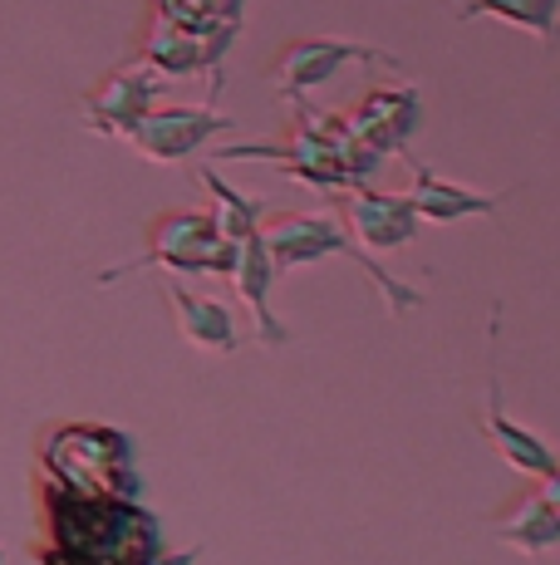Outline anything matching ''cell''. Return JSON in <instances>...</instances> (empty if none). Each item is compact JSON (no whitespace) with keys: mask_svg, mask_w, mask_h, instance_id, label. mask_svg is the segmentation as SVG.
<instances>
[{"mask_svg":"<svg viewBox=\"0 0 560 565\" xmlns=\"http://www.w3.org/2000/svg\"><path fill=\"white\" fill-rule=\"evenodd\" d=\"M231 280H236V296L251 306V320H256V334H261V344H271V350H280V344H290V330L276 320L271 310V286H276V260L271 252H266L261 232L241 236L236 242V266H231Z\"/></svg>","mask_w":560,"mask_h":565,"instance_id":"cell-10","label":"cell"},{"mask_svg":"<svg viewBox=\"0 0 560 565\" xmlns=\"http://www.w3.org/2000/svg\"><path fill=\"white\" fill-rule=\"evenodd\" d=\"M403 158H408V172H413V182H408L403 198H408V206H413L418 222L452 226V222H467V216H492V212H497L502 198L467 188V182L443 178V172H433L428 162H418L408 148H403Z\"/></svg>","mask_w":560,"mask_h":565,"instance_id":"cell-8","label":"cell"},{"mask_svg":"<svg viewBox=\"0 0 560 565\" xmlns=\"http://www.w3.org/2000/svg\"><path fill=\"white\" fill-rule=\"evenodd\" d=\"M482 428H487V438L497 443L502 458L511 462L516 472H531V477H541V482H556V452L546 448L531 428H521V423L506 418L502 379H497V354H492V374H487V413H482Z\"/></svg>","mask_w":560,"mask_h":565,"instance_id":"cell-13","label":"cell"},{"mask_svg":"<svg viewBox=\"0 0 560 565\" xmlns=\"http://www.w3.org/2000/svg\"><path fill=\"white\" fill-rule=\"evenodd\" d=\"M197 182L212 192V202H217V212H212V222H217V232H222V236H231V242H241V236L261 232V216H266V206H271V202H261V198H246V192H236V188L222 178L217 168H207V162H202V168H197Z\"/></svg>","mask_w":560,"mask_h":565,"instance_id":"cell-14","label":"cell"},{"mask_svg":"<svg viewBox=\"0 0 560 565\" xmlns=\"http://www.w3.org/2000/svg\"><path fill=\"white\" fill-rule=\"evenodd\" d=\"M457 20H477V15H497L516 30H531L536 40H556V15L560 0H452Z\"/></svg>","mask_w":560,"mask_h":565,"instance_id":"cell-15","label":"cell"},{"mask_svg":"<svg viewBox=\"0 0 560 565\" xmlns=\"http://www.w3.org/2000/svg\"><path fill=\"white\" fill-rule=\"evenodd\" d=\"M340 222L344 232L359 236L364 252H398V246H408L418 236V216L413 206H408L403 192H369V188H344L340 192Z\"/></svg>","mask_w":560,"mask_h":565,"instance_id":"cell-7","label":"cell"},{"mask_svg":"<svg viewBox=\"0 0 560 565\" xmlns=\"http://www.w3.org/2000/svg\"><path fill=\"white\" fill-rule=\"evenodd\" d=\"M246 15V0H148V20L182 30V35L202 40L207 50L226 54Z\"/></svg>","mask_w":560,"mask_h":565,"instance_id":"cell-12","label":"cell"},{"mask_svg":"<svg viewBox=\"0 0 560 565\" xmlns=\"http://www.w3.org/2000/svg\"><path fill=\"white\" fill-rule=\"evenodd\" d=\"M163 89H168V79L158 70H148L143 60L114 64V70L94 84V94H84V124L99 138H118V143H123V134L158 104Z\"/></svg>","mask_w":560,"mask_h":565,"instance_id":"cell-4","label":"cell"},{"mask_svg":"<svg viewBox=\"0 0 560 565\" xmlns=\"http://www.w3.org/2000/svg\"><path fill=\"white\" fill-rule=\"evenodd\" d=\"M163 296H168V306H172V320H177V334L192 344V350L231 354L236 344H241V334H236L231 310H226L222 300L197 296V290H187L182 280H168Z\"/></svg>","mask_w":560,"mask_h":565,"instance_id":"cell-11","label":"cell"},{"mask_svg":"<svg viewBox=\"0 0 560 565\" xmlns=\"http://www.w3.org/2000/svg\"><path fill=\"white\" fill-rule=\"evenodd\" d=\"M340 118L364 148L389 158V153H403L408 138L418 134V124H423V99H418L413 84H379V89H369L364 99H354Z\"/></svg>","mask_w":560,"mask_h":565,"instance_id":"cell-6","label":"cell"},{"mask_svg":"<svg viewBox=\"0 0 560 565\" xmlns=\"http://www.w3.org/2000/svg\"><path fill=\"white\" fill-rule=\"evenodd\" d=\"M148 266H163V270H177V276H231L236 266V242L217 232L212 212H158L148 222V252L138 260H123V266H109L99 270V280L109 286L123 270H148Z\"/></svg>","mask_w":560,"mask_h":565,"instance_id":"cell-2","label":"cell"},{"mask_svg":"<svg viewBox=\"0 0 560 565\" xmlns=\"http://www.w3.org/2000/svg\"><path fill=\"white\" fill-rule=\"evenodd\" d=\"M492 536L506 541V546L526 551V556H541V551H551L560 541V512H556V482H541L536 477V487H526V492H516L511 502H506V512H497L487 521Z\"/></svg>","mask_w":560,"mask_h":565,"instance_id":"cell-9","label":"cell"},{"mask_svg":"<svg viewBox=\"0 0 560 565\" xmlns=\"http://www.w3.org/2000/svg\"><path fill=\"white\" fill-rule=\"evenodd\" d=\"M344 64H384V70H398L394 54L384 50H369V45H354V40H320V35H305V40H290L286 50L271 60V79L286 99L295 94H310L320 89L325 79H335Z\"/></svg>","mask_w":560,"mask_h":565,"instance_id":"cell-5","label":"cell"},{"mask_svg":"<svg viewBox=\"0 0 560 565\" xmlns=\"http://www.w3.org/2000/svg\"><path fill=\"white\" fill-rule=\"evenodd\" d=\"M231 118L217 108H197V104H168V108H148L133 128L123 134V143L148 162H187L192 153L212 143V138L231 134Z\"/></svg>","mask_w":560,"mask_h":565,"instance_id":"cell-3","label":"cell"},{"mask_svg":"<svg viewBox=\"0 0 560 565\" xmlns=\"http://www.w3.org/2000/svg\"><path fill=\"white\" fill-rule=\"evenodd\" d=\"M261 242L276 260V276H286V270H295V266H315V260H325V256H349L374 276V286L384 290V300H389L394 315L413 310L418 300H423L413 286L394 280L379 260L364 252V246L344 232V222L335 212H280L271 226H261Z\"/></svg>","mask_w":560,"mask_h":565,"instance_id":"cell-1","label":"cell"}]
</instances>
